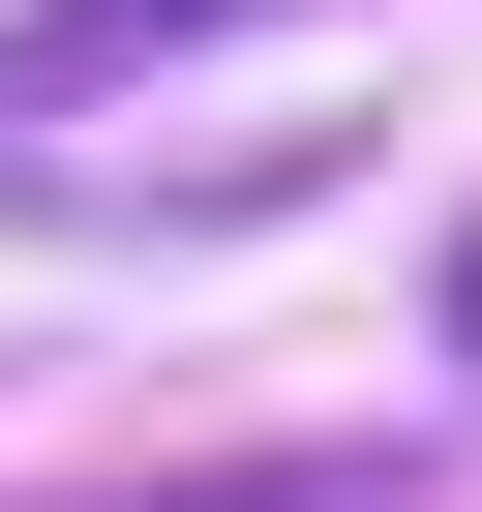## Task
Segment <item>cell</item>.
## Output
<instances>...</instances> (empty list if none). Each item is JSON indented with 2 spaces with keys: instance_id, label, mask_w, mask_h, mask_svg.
Masks as SVG:
<instances>
[{
  "instance_id": "cell-1",
  "label": "cell",
  "mask_w": 482,
  "mask_h": 512,
  "mask_svg": "<svg viewBox=\"0 0 482 512\" xmlns=\"http://www.w3.org/2000/svg\"><path fill=\"white\" fill-rule=\"evenodd\" d=\"M211 31H272V0H31V31H0V151H31V121H121V91L211 61Z\"/></svg>"
},
{
  "instance_id": "cell-3",
  "label": "cell",
  "mask_w": 482,
  "mask_h": 512,
  "mask_svg": "<svg viewBox=\"0 0 482 512\" xmlns=\"http://www.w3.org/2000/svg\"><path fill=\"white\" fill-rule=\"evenodd\" d=\"M452 362H482V241H452Z\"/></svg>"
},
{
  "instance_id": "cell-2",
  "label": "cell",
  "mask_w": 482,
  "mask_h": 512,
  "mask_svg": "<svg viewBox=\"0 0 482 512\" xmlns=\"http://www.w3.org/2000/svg\"><path fill=\"white\" fill-rule=\"evenodd\" d=\"M392 452H211V482H121V512H362Z\"/></svg>"
}]
</instances>
